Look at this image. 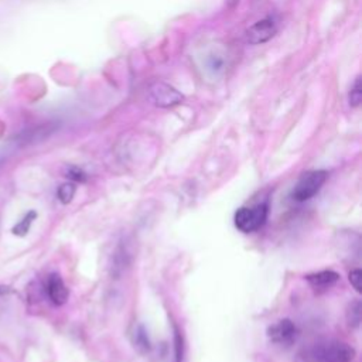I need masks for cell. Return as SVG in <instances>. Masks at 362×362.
Wrapping results in <instances>:
<instances>
[{"instance_id": "6", "label": "cell", "mask_w": 362, "mask_h": 362, "mask_svg": "<svg viewBox=\"0 0 362 362\" xmlns=\"http://www.w3.org/2000/svg\"><path fill=\"white\" fill-rule=\"evenodd\" d=\"M296 325L290 320H280L267 328L269 339L279 345L290 344L296 338Z\"/></svg>"}, {"instance_id": "10", "label": "cell", "mask_w": 362, "mask_h": 362, "mask_svg": "<svg viewBox=\"0 0 362 362\" xmlns=\"http://www.w3.org/2000/svg\"><path fill=\"white\" fill-rule=\"evenodd\" d=\"M361 310H362V307H361L359 300L352 301L346 308V321L354 328H358L361 324V314H362Z\"/></svg>"}, {"instance_id": "9", "label": "cell", "mask_w": 362, "mask_h": 362, "mask_svg": "<svg viewBox=\"0 0 362 362\" xmlns=\"http://www.w3.org/2000/svg\"><path fill=\"white\" fill-rule=\"evenodd\" d=\"M130 259H132V255L127 245H123V243L119 245L113 255V266H112L113 273H122L123 269L129 266Z\"/></svg>"}, {"instance_id": "13", "label": "cell", "mask_w": 362, "mask_h": 362, "mask_svg": "<svg viewBox=\"0 0 362 362\" xmlns=\"http://www.w3.org/2000/svg\"><path fill=\"white\" fill-rule=\"evenodd\" d=\"M75 191H76V187L75 184L72 182H65V184H61L57 189V197L59 199V202L62 204H69L75 195Z\"/></svg>"}, {"instance_id": "7", "label": "cell", "mask_w": 362, "mask_h": 362, "mask_svg": "<svg viewBox=\"0 0 362 362\" xmlns=\"http://www.w3.org/2000/svg\"><path fill=\"white\" fill-rule=\"evenodd\" d=\"M47 294L49 297V300L55 304V305H62L66 303L69 291L65 286V283L62 281V279L58 274H49L48 280H47Z\"/></svg>"}, {"instance_id": "5", "label": "cell", "mask_w": 362, "mask_h": 362, "mask_svg": "<svg viewBox=\"0 0 362 362\" xmlns=\"http://www.w3.org/2000/svg\"><path fill=\"white\" fill-rule=\"evenodd\" d=\"M277 31V23L273 17L259 20L246 30V41L249 44H262L270 40Z\"/></svg>"}, {"instance_id": "12", "label": "cell", "mask_w": 362, "mask_h": 362, "mask_svg": "<svg viewBox=\"0 0 362 362\" xmlns=\"http://www.w3.org/2000/svg\"><path fill=\"white\" fill-rule=\"evenodd\" d=\"M206 69L214 74V75H218L223 71V66H225V59H223V55H219V54H209L208 58H206Z\"/></svg>"}, {"instance_id": "3", "label": "cell", "mask_w": 362, "mask_h": 362, "mask_svg": "<svg viewBox=\"0 0 362 362\" xmlns=\"http://www.w3.org/2000/svg\"><path fill=\"white\" fill-rule=\"evenodd\" d=\"M327 177H328V173L324 170L307 171L305 174L301 175V178L294 185L293 198L298 202L313 198L321 189V187L327 181Z\"/></svg>"}, {"instance_id": "1", "label": "cell", "mask_w": 362, "mask_h": 362, "mask_svg": "<svg viewBox=\"0 0 362 362\" xmlns=\"http://www.w3.org/2000/svg\"><path fill=\"white\" fill-rule=\"evenodd\" d=\"M267 215H269L267 204H259L253 208H246V206L239 208L233 216L235 226L245 233L255 232L264 225Z\"/></svg>"}, {"instance_id": "2", "label": "cell", "mask_w": 362, "mask_h": 362, "mask_svg": "<svg viewBox=\"0 0 362 362\" xmlns=\"http://www.w3.org/2000/svg\"><path fill=\"white\" fill-rule=\"evenodd\" d=\"M314 362H351L354 349L339 341H328L317 345L311 354Z\"/></svg>"}, {"instance_id": "4", "label": "cell", "mask_w": 362, "mask_h": 362, "mask_svg": "<svg viewBox=\"0 0 362 362\" xmlns=\"http://www.w3.org/2000/svg\"><path fill=\"white\" fill-rule=\"evenodd\" d=\"M148 95L151 102L158 107H171L184 100L182 93L164 82H154L148 88Z\"/></svg>"}, {"instance_id": "17", "label": "cell", "mask_w": 362, "mask_h": 362, "mask_svg": "<svg viewBox=\"0 0 362 362\" xmlns=\"http://www.w3.org/2000/svg\"><path fill=\"white\" fill-rule=\"evenodd\" d=\"M174 344H175V362H181V359H182V337L177 328L174 331Z\"/></svg>"}, {"instance_id": "14", "label": "cell", "mask_w": 362, "mask_h": 362, "mask_svg": "<svg viewBox=\"0 0 362 362\" xmlns=\"http://www.w3.org/2000/svg\"><path fill=\"white\" fill-rule=\"evenodd\" d=\"M361 99H362V85H361V76H358L349 92V105L356 107L359 106Z\"/></svg>"}, {"instance_id": "16", "label": "cell", "mask_w": 362, "mask_h": 362, "mask_svg": "<svg viewBox=\"0 0 362 362\" xmlns=\"http://www.w3.org/2000/svg\"><path fill=\"white\" fill-rule=\"evenodd\" d=\"M349 283L358 293L362 291V272L359 269H354L349 273Z\"/></svg>"}, {"instance_id": "11", "label": "cell", "mask_w": 362, "mask_h": 362, "mask_svg": "<svg viewBox=\"0 0 362 362\" xmlns=\"http://www.w3.org/2000/svg\"><path fill=\"white\" fill-rule=\"evenodd\" d=\"M35 218H37L35 211H30L28 214L24 215V218H23L18 223H16V225L13 226L11 232H13L14 235H17V236H24V235H27V232L30 230V226H31V223L34 222Z\"/></svg>"}, {"instance_id": "18", "label": "cell", "mask_w": 362, "mask_h": 362, "mask_svg": "<svg viewBox=\"0 0 362 362\" xmlns=\"http://www.w3.org/2000/svg\"><path fill=\"white\" fill-rule=\"evenodd\" d=\"M66 177L74 180V181H85V174L79 170V168H75V167H71L68 171H66Z\"/></svg>"}, {"instance_id": "15", "label": "cell", "mask_w": 362, "mask_h": 362, "mask_svg": "<svg viewBox=\"0 0 362 362\" xmlns=\"http://www.w3.org/2000/svg\"><path fill=\"white\" fill-rule=\"evenodd\" d=\"M134 344H136L139 348H143L144 351L150 348L148 338H147V335L144 334V331H143L141 327H139V328L136 329V332H134Z\"/></svg>"}, {"instance_id": "8", "label": "cell", "mask_w": 362, "mask_h": 362, "mask_svg": "<svg viewBox=\"0 0 362 362\" xmlns=\"http://www.w3.org/2000/svg\"><path fill=\"white\" fill-rule=\"evenodd\" d=\"M305 279L314 288H327L338 281L339 274L334 270H321L305 276Z\"/></svg>"}]
</instances>
